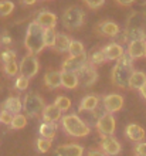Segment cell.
<instances>
[{
  "mask_svg": "<svg viewBox=\"0 0 146 156\" xmlns=\"http://www.w3.org/2000/svg\"><path fill=\"white\" fill-rule=\"evenodd\" d=\"M134 71V58L125 53L112 68V82L119 88H129V80Z\"/></svg>",
  "mask_w": 146,
  "mask_h": 156,
  "instance_id": "obj_1",
  "label": "cell"
},
{
  "mask_svg": "<svg viewBox=\"0 0 146 156\" xmlns=\"http://www.w3.org/2000/svg\"><path fill=\"white\" fill-rule=\"evenodd\" d=\"M24 47L27 48L29 54H33V55H37L45 48L44 29L36 20L29 23L27 29H26Z\"/></svg>",
  "mask_w": 146,
  "mask_h": 156,
  "instance_id": "obj_2",
  "label": "cell"
},
{
  "mask_svg": "<svg viewBox=\"0 0 146 156\" xmlns=\"http://www.w3.org/2000/svg\"><path fill=\"white\" fill-rule=\"evenodd\" d=\"M146 16L143 12H134L128 17L126 20V29H125V36L129 41L141 40L146 41Z\"/></svg>",
  "mask_w": 146,
  "mask_h": 156,
  "instance_id": "obj_3",
  "label": "cell"
},
{
  "mask_svg": "<svg viewBox=\"0 0 146 156\" xmlns=\"http://www.w3.org/2000/svg\"><path fill=\"white\" fill-rule=\"evenodd\" d=\"M61 126L69 136L84 138L91 132V126L77 114H67L61 118Z\"/></svg>",
  "mask_w": 146,
  "mask_h": 156,
  "instance_id": "obj_4",
  "label": "cell"
},
{
  "mask_svg": "<svg viewBox=\"0 0 146 156\" xmlns=\"http://www.w3.org/2000/svg\"><path fill=\"white\" fill-rule=\"evenodd\" d=\"M61 21L67 30H78L85 23V13L78 6H71L62 13Z\"/></svg>",
  "mask_w": 146,
  "mask_h": 156,
  "instance_id": "obj_5",
  "label": "cell"
},
{
  "mask_svg": "<svg viewBox=\"0 0 146 156\" xmlns=\"http://www.w3.org/2000/svg\"><path fill=\"white\" fill-rule=\"evenodd\" d=\"M44 108H45L44 99L36 92H29L23 98V111L30 118L40 116L43 114V111H44Z\"/></svg>",
  "mask_w": 146,
  "mask_h": 156,
  "instance_id": "obj_6",
  "label": "cell"
},
{
  "mask_svg": "<svg viewBox=\"0 0 146 156\" xmlns=\"http://www.w3.org/2000/svg\"><path fill=\"white\" fill-rule=\"evenodd\" d=\"M97 131L98 133L105 138V136H112L115 133V129H116V121L114 118V114H109V112H105L104 115L99 118L97 123Z\"/></svg>",
  "mask_w": 146,
  "mask_h": 156,
  "instance_id": "obj_7",
  "label": "cell"
},
{
  "mask_svg": "<svg viewBox=\"0 0 146 156\" xmlns=\"http://www.w3.org/2000/svg\"><path fill=\"white\" fill-rule=\"evenodd\" d=\"M19 66H20V75H24L27 78L36 77L38 70H40V62H38L36 55H33V54L24 55Z\"/></svg>",
  "mask_w": 146,
  "mask_h": 156,
  "instance_id": "obj_8",
  "label": "cell"
},
{
  "mask_svg": "<svg viewBox=\"0 0 146 156\" xmlns=\"http://www.w3.org/2000/svg\"><path fill=\"white\" fill-rule=\"evenodd\" d=\"M77 75L80 78V85L85 87V88L92 87L98 81V71L95 70V67L91 62H88V64L82 67L81 70L77 73Z\"/></svg>",
  "mask_w": 146,
  "mask_h": 156,
  "instance_id": "obj_9",
  "label": "cell"
},
{
  "mask_svg": "<svg viewBox=\"0 0 146 156\" xmlns=\"http://www.w3.org/2000/svg\"><path fill=\"white\" fill-rule=\"evenodd\" d=\"M88 55L84 54V55H69L68 58H65L62 61V66H61V71H69V73H75L77 74L78 71L81 70L82 67L88 64Z\"/></svg>",
  "mask_w": 146,
  "mask_h": 156,
  "instance_id": "obj_10",
  "label": "cell"
},
{
  "mask_svg": "<svg viewBox=\"0 0 146 156\" xmlns=\"http://www.w3.org/2000/svg\"><path fill=\"white\" fill-rule=\"evenodd\" d=\"M102 107L105 112L115 114V112L121 111L123 108V97L119 94H108L102 97Z\"/></svg>",
  "mask_w": 146,
  "mask_h": 156,
  "instance_id": "obj_11",
  "label": "cell"
},
{
  "mask_svg": "<svg viewBox=\"0 0 146 156\" xmlns=\"http://www.w3.org/2000/svg\"><path fill=\"white\" fill-rule=\"evenodd\" d=\"M97 33H99L101 36L104 37H109V38H114V37H118L119 34H121V29H119V26L112 20H104L101 23H98L97 27Z\"/></svg>",
  "mask_w": 146,
  "mask_h": 156,
  "instance_id": "obj_12",
  "label": "cell"
},
{
  "mask_svg": "<svg viewBox=\"0 0 146 156\" xmlns=\"http://www.w3.org/2000/svg\"><path fill=\"white\" fill-rule=\"evenodd\" d=\"M101 149L108 156H116L121 153L122 146L119 144V140H116L114 136H105L101 140Z\"/></svg>",
  "mask_w": 146,
  "mask_h": 156,
  "instance_id": "obj_13",
  "label": "cell"
},
{
  "mask_svg": "<svg viewBox=\"0 0 146 156\" xmlns=\"http://www.w3.org/2000/svg\"><path fill=\"white\" fill-rule=\"evenodd\" d=\"M57 14H54L51 12H47V10H43L37 14L36 17V21L38 24L43 27L44 30L47 29H55V26H57Z\"/></svg>",
  "mask_w": 146,
  "mask_h": 156,
  "instance_id": "obj_14",
  "label": "cell"
},
{
  "mask_svg": "<svg viewBox=\"0 0 146 156\" xmlns=\"http://www.w3.org/2000/svg\"><path fill=\"white\" fill-rule=\"evenodd\" d=\"M102 51H104L108 61H118L125 54V50L119 43H109L108 45H105L102 48Z\"/></svg>",
  "mask_w": 146,
  "mask_h": 156,
  "instance_id": "obj_15",
  "label": "cell"
},
{
  "mask_svg": "<svg viewBox=\"0 0 146 156\" xmlns=\"http://www.w3.org/2000/svg\"><path fill=\"white\" fill-rule=\"evenodd\" d=\"M125 135L128 139L138 144V142H143V139L146 138V132L142 126H139L138 123H129L125 129Z\"/></svg>",
  "mask_w": 146,
  "mask_h": 156,
  "instance_id": "obj_16",
  "label": "cell"
},
{
  "mask_svg": "<svg viewBox=\"0 0 146 156\" xmlns=\"http://www.w3.org/2000/svg\"><path fill=\"white\" fill-rule=\"evenodd\" d=\"M57 156H82L84 146L78 144H65L57 148Z\"/></svg>",
  "mask_w": 146,
  "mask_h": 156,
  "instance_id": "obj_17",
  "label": "cell"
},
{
  "mask_svg": "<svg viewBox=\"0 0 146 156\" xmlns=\"http://www.w3.org/2000/svg\"><path fill=\"white\" fill-rule=\"evenodd\" d=\"M41 116H43V122H58L62 118V111L55 104H51V105H45Z\"/></svg>",
  "mask_w": 146,
  "mask_h": 156,
  "instance_id": "obj_18",
  "label": "cell"
},
{
  "mask_svg": "<svg viewBox=\"0 0 146 156\" xmlns=\"http://www.w3.org/2000/svg\"><path fill=\"white\" fill-rule=\"evenodd\" d=\"M2 109H6V111L17 115V114H20L23 111V99L20 97H17V95H12L2 104Z\"/></svg>",
  "mask_w": 146,
  "mask_h": 156,
  "instance_id": "obj_19",
  "label": "cell"
},
{
  "mask_svg": "<svg viewBox=\"0 0 146 156\" xmlns=\"http://www.w3.org/2000/svg\"><path fill=\"white\" fill-rule=\"evenodd\" d=\"M145 50H146V41L135 40V41H129L126 53L135 60V58L145 57Z\"/></svg>",
  "mask_w": 146,
  "mask_h": 156,
  "instance_id": "obj_20",
  "label": "cell"
},
{
  "mask_svg": "<svg viewBox=\"0 0 146 156\" xmlns=\"http://www.w3.org/2000/svg\"><path fill=\"white\" fill-rule=\"evenodd\" d=\"M99 107V97L97 95H87L80 101L78 105V111H95Z\"/></svg>",
  "mask_w": 146,
  "mask_h": 156,
  "instance_id": "obj_21",
  "label": "cell"
},
{
  "mask_svg": "<svg viewBox=\"0 0 146 156\" xmlns=\"http://www.w3.org/2000/svg\"><path fill=\"white\" fill-rule=\"evenodd\" d=\"M61 81L62 87L67 90H75L80 85V78L75 73H69V71H61Z\"/></svg>",
  "mask_w": 146,
  "mask_h": 156,
  "instance_id": "obj_22",
  "label": "cell"
},
{
  "mask_svg": "<svg viewBox=\"0 0 146 156\" xmlns=\"http://www.w3.org/2000/svg\"><path fill=\"white\" fill-rule=\"evenodd\" d=\"M58 125L57 122H43L38 128V133H40L41 138H47V139L53 140L55 138V133H57Z\"/></svg>",
  "mask_w": 146,
  "mask_h": 156,
  "instance_id": "obj_23",
  "label": "cell"
},
{
  "mask_svg": "<svg viewBox=\"0 0 146 156\" xmlns=\"http://www.w3.org/2000/svg\"><path fill=\"white\" fill-rule=\"evenodd\" d=\"M44 84H45V87H48L51 90H55V88L62 87L61 71H48V73L44 75Z\"/></svg>",
  "mask_w": 146,
  "mask_h": 156,
  "instance_id": "obj_24",
  "label": "cell"
},
{
  "mask_svg": "<svg viewBox=\"0 0 146 156\" xmlns=\"http://www.w3.org/2000/svg\"><path fill=\"white\" fill-rule=\"evenodd\" d=\"M145 84H146V73H143V71H134V74L130 75V80H129L130 90L141 91V88Z\"/></svg>",
  "mask_w": 146,
  "mask_h": 156,
  "instance_id": "obj_25",
  "label": "cell"
},
{
  "mask_svg": "<svg viewBox=\"0 0 146 156\" xmlns=\"http://www.w3.org/2000/svg\"><path fill=\"white\" fill-rule=\"evenodd\" d=\"M81 114L84 115V116H82V119L88 123L89 126H92V125H95V126H97V123H98V121H99V118H101L105 112H99L98 109H95V111H82Z\"/></svg>",
  "mask_w": 146,
  "mask_h": 156,
  "instance_id": "obj_26",
  "label": "cell"
},
{
  "mask_svg": "<svg viewBox=\"0 0 146 156\" xmlns=\"http://www.w3.org/2000/svg\"><path fill=\"white\" fill-rule=\"evenodd\" d=\"M69 45H71V38L65 34H58L57 43L54 48L57 50L58 53H68L69 51Z\"/></svg>",
  "mask_w": 146,
  "mask_h": 156,
  "instance_id": "obj_27",
  "label": "cell"
},
{
  "mask_svg": "<svg viewBox=\"0 0 146 156\" xmlns=\"http://www.w3.org/2000/svg\"><path fill=\"white\" fill-rule=\"evenodd\" d=\"M57 37L58 34L54 29H47L44 30V41H45V47H50V48H54L55 47V43H57Z\"/></svg>",
  "mask_w": 146,
  "mask_h": 156,
  "instance_id": "obj_28",
  "label": "cell"
},
{
  "mask_svg": "<svg viewBox=\"0 0 146 156\" xmlns=\"http://www.w3.org/2000/svg\"><path fill=\"white\" fill-rule=\"evenodd\" d=\"M88 61L91 62L92 66H101V64H104V62L108 61V60H106L104 51H102V50H98V51H92V53L89 54Z\"/></svg>",
  "mask_w": 146,
  "mask_h": 156,
  "instance_id": "obj_29",
  "label": "cell"
},
{
  "mask_svg": "<svg viewBox=\"0 0 146 156\" xmlns=\"http://www.w3.org/2000/svg\"><path fill=\"white\" fill-rule=\"evenodd\" d=\"M14 12V3L12 0H0V17H7Z\"/></svg>",
  "mask_w": 146,
  "mask_h": 156,
  "instance_id": "obj_30",
  "label": "cell"
},
{
  "mask_svg": "<svg viewBox=\"0 0 146 156\" xmlns=\"http://www.w3.org/2000/svg\"><path fill=\"white\" fill-rule=\"evenodd\" d=\"M69 55H74V57H77V55H84L85 54V47L82 44L81 41L78 40H71V45H69Z\"/></svg>",
  "mask_w": 146,
  "mask_h": 156,
  "instance_id": "obj_31",
  "label": "cell"
},
{
  "mask_svg": "<svg viewBox=\"0 0 146 156\" xmlns=\"http://www.w3.org/2000/svg\"><path fill=\"white\" fill-rule=\"evenodd\" d=\"M3 73L7 75V77H16L17 74H20V66H19L16 61L3 64Z\"/></svg>",
  "mask_w": 146,
  "mask_h": 156,
  "instance_id": "obj_32",
  "label": "cell"
},
{
  "mask_svg": "<svg viewBox=\"0 0 146 156\" xmlns=\"http://www.w3.org/2000/svg\"><path fill=\"white\" fill-rule=\"evenodd\" d=\"M54 104H55L62 112L69 111V108H71V99H69L68 97H65V95H58L57 98H55V101H54Z\"/></svg>",
  "mask_w": 146,
  "mask_h": 156,
  "instance_id": "obj_33",
  "label": "cell"
},
{
  "mask_svg": "<svg viewBox=\"0 0 146 156\" xmlns=\"http://www.w3.org/2000/svg\"><path fill=\"white\" fill-rule=\"evenodd\" d=\"M26 125H27V115L17 114V115H14V119H13L10 128L12 129H23Z\"/></svg>",
  "mask_w": 146,
  "mask_h": 156,
  "instance_id": "obj_34",
  "label": "cell"
},
{
  "mask_svg": "<svg viewBox=\"0 0 146 156\" xmlns=\"http://www.w3.org/2000/svg\"><path fill=\"white\" fill-rule=\"evenodd\" d=\"M51 144H53V140L51 139H47V138H38L37 139V144H36V146H37V151L40 153H45V152H48L50 151V148H51Z\"/></svg>",
  "mask_w": 146,
  "mask_h": 156,
  "instance_id": "obj_35",
  "label": "cell"
},
{
  "mask_svg": "<svg viewBox=\"0 0 146 156\" xmlns=\"http://www.w3.org/2000/svg\"><path fill=\"white\" fill-rule=\"evenodd\" d=\"M0 60H2L3 64L16 61V51H14V50H10V48L4 50V51H2V54H0Z\"/></svg>",
  "mask_w": 146,
  "mask_h": 156,
  "instance_id": "obj_36",
  "label": "cell"
},
{
  "mask_svg": "<svg viewBox=\"0 0 146 156\" xmlns=\"http://www.w3.org/2000/svg\"><path fill=\"white\" fill-rule=\"evenodd\" d=\"M29 84H30V78L24 77V75H19L16 78V81H14V87L19 91H26L29 88Z\"/></svg>",
  "mask_w": 146,
  "mask_h": 156,
  "instance_id": "obj_37",
  "label": "cell"
},
{
  "mask_svg": "<svg viewBox=\"0 0 146 156\" xmlns=\"http://www.w3.org/2000/svg\"><path fill=\"white\" fill-rule=\"evenodd\" d=\"M0 115H2V123H3V125H7V126L12 125L13 119H14V114L6 111V109H2V111H0Z\"/></svg>",
  "mask_w": 146,
  "mask_h": 156,
  "instance_id": "obj_38",
  "label": "cell"
},
{
  "mask_svg": "<svg viewBox=\"0 0 146 156\" xmlns=\"http://www.w3.org/2000/svg\"><path fill=\"white\" fill-rule=\"evenodd\" d=\"M13 43V36L7 31H4V33L0 34V44L4 45V47H9V45H12Z\"/></svg>",
  "mask_w": 146,
  "mask_h": 156,
  "instance_id": "obj_39",
  "label": "cell"
},
{
  "mask_svg": "<svg viewBox=\"0 0 146 156\" xmlns=\"http://www.w3.org/2000/svg\"><path fill=\"white\" fill-rule=\"evenodd\" d=\"M84 3L88 6L89 9H99L105 4V0H84Z\"/></svg>",
  "mask_w": 146,
  "mask_h": 156,
  "instance_id": "obj_40",
  "label": "cell"
},
{
  "mask_svg": "<svg viewBox=\"0 0 146 156\" xmlns=\"http://www.w3.org/2000/svg\"><path fill=\"white\" fill-rule=\"evenodd\" d=\"M135 152L138 156H146V142H138L135 146Z\"/></svg>",
  "mask_w": 146,
  "mask_h": 156,
  "instance_id": "obj_41",
  "label": "cell"
},
{
  "mask_svg": "<svg viewBox=\"0 0 146 156\" xmlns=\"http://www.w3.org/2000/svg\"><path fill=\"white\" fill-rule=\"evenodd\" d=\"M87 156H108L104 151H98V149H91V151H88V153H87Z\"/></svg>",
  "mask_w": 146,
  "mask_h": 156,
  "instance_id": "obj_42",
  "label": "cell"
},
{
  "mask_svg": "<svg viewBox=\"0 0 146 156\" xmlns=\"http://www.w3.org/2000/svg\"><path fill=\"white\" fill-rule=\"evenodd\" d=\"M115 2H116L118 4H121V6H130L135 0H115Z\"/></svg>",
  "mask_w": 146,
  "mask_h": 156,
  "instance_id": "obj_43",
  "label": "cell"
},
{
  "mask_svg": "<svg viewBox=\"0 0 146 156\" xmlns=\"http://www.w3.org/2000/svg\"><path fill=\"white\" fill-rule=\"evenodd\" d=\"M21 3L24 6H33V4L37 3V0H21Z\"/></svg>",
  "mask_w": 146,
  "mask_h": 156,
  "instance_id": "obj_44",
  "label": "cell"
},
{
  "mask_svg": "<svg viewBox=\"0 0 146 156\" xmlns=\"http://www.w3.org/2000/svg\"><path fill=\"white\" fill-rule=\"evenodd\" d=\"M139 92H141V95H142V98L146 99V84L142 87V88H141V91H139Z\"/></svg>",
  "mask_w": 146,
  "mask_h": 156,
  "instance_id": "obj_45",
  "label": "cell"
},
{
  "mask_svg": "<svg viewBox=\"0 0 146 156\" xmlns=\"http://www.w3.org/2000/svg\"><path fill=\"white\" fill-rule=\"evenodd\" d=\"M142 6H143V13H145V16H146V2H143Z\"/></svg>",
  "mask_w": 146,
  "mask_h": 156,
  "instance_id": "obj_46",
  "label": "cell"
},
{
  "mask_svg": "<svg viewBox=\"0 0 146 156\" xmlns=\"http://www.w3.org/2000/svg\"><path fill=\"white\" fill-rule=\"evenodd\" d=\"M0 94H2V85H0Z\"/></svg>",
  "mask_w": 146,
  "mask_h": 156,
  "instance_id": "obj_47",
  "label": "cell"
},
{
  "mask_svg": "<svg viewBox=\"0 0 146 156\" xmlns=\"http://www.w3.org/2000/svg\"><path fill=\"white\" fill-rule=\"evenodd\" d=\"M0 123H2V115H0Z\"/></svg>",
  "mask_w": 146,
  "mask_h": 156,
  "instance_id": "obj_48",
  "label": "cell"
},
{
  "mask_svg": "<svg viewBox=\"0 0 146 156\" xmlns=\"http://www.w3.org/2000/svg\"><path fill=\"white\" fill-rule=\"evenodd\" d=\"M145 57H146V50H145Z\"/></svg>",
  "mask_w": 146,
  "mask_h": 156,
  "instance_id": "obj_49",
  "label": "cell"
},
{
  "mask_svg": "<svg viewBox=\"0 0 146 156\" xmlns=\"http://www.w3.org/2000/svg\"><path fill=\"white\" fill-rule=\"evenodd\" d=\"M136 156H138V155H136Z\"/></svg>",
  "mask_w": 146,
  "mask_h": 156,
  "instance_id": "obj_50",
  "label": "cell"
}]
</instances>
